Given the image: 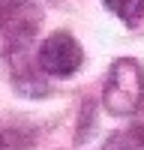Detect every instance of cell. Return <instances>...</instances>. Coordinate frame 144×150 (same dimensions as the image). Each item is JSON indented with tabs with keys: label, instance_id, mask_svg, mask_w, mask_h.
Listing matches in <instances>:
<instances>
[{
	"label": "cell",
	"instance_id": "1",
	"mask_svg": "<svg viewBox=\"0 0 144 150\" xmlns=\"http://www.w3.org/2000/svg\"><path fill=\"white\" fill-rule=\"evenodd\" d=\"M144 99V69L132 57H120L111 63L102 87V105L111 114H132Z\"/></svg>",
	"mask_w": 144,
	"mask_h": 150
},
{
	"label": "cell",
	"instance_id": "2",
	"mask_svg": "<svg viewBox=\"0 0 144 150\" xmlns=\"http://www.w3.org/2000/svg\"><path fill=\"white\" fill-rule=\"evenodd\" d=\"M36 60H39V69H42L45 75H54V78H69V75L81 66L84 51H81V45L75 42V36L57 30V33H51V36L39 45Z\"/></svg>",
	"mask_w": 144,
	"mask_h": 150
},
{
	"label": "cell",
	"instance_id": "3",
	"mask_svg": "<svg viewBox=\"0 0 144 150\" xmlns=\"http://www.w3.org/2000/svg\"><path fill=\"white\" fill-rule=\"evenodd\" d=\"M36 24L39 15L27 6V0H0V30L12 33L15 39H30Z\"/></svg>",
	"mask_w": 144,
	"mask_h": 150
},
{
	"label": "cell",
	"instance_id": "4",
	"mask_svg": "<svg viewBox=\"0 0 144 150\" xmlns=\"http://www.w3.org/2000/svg\"><path fill=\"white\" fill-rule=\"evenodd\" d=\"M102 150H144V129L132 126V129H120L114 135H108Z\"/></svg>",
	"mask_w": 144,
	"mask_h": 150
},
{
	"label": "cell",
	"instance_id": "5",
	"mask_svg": "<svg viewBox=\"0 0 144 150\" xmlns=\"http://www.w3.org/2000/svg\"><path fill=\"white\" fill-rule=\"evenodd\" d=\"M123 24H138L144 15V0H102Z\"/></svg>",
	"mask_w": 144,
	"mask_h": 150
},
{
	"label": "cell",
	"instance_id": "6",
	"mask_svg": "<svg viewBox=\"0 0 144 150\" xmlns=\"http://www.w3.org/2000/svg\"><path fill=\"white\" fill-rule=\"evenodd\" d=\"M6 147V141H3V129H0V150H3Z\"/></svg>",
	"mask_w": 144,
	"mask_h": 150
}]
</instances>
